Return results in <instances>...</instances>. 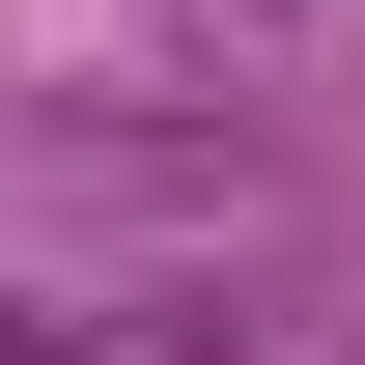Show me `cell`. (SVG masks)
Segmentation results:
<instances>
[{
    "label": "cell",
    "mask_w": 365,
    "mask_h": 365,
    "mask_svg": "<svg viewBox=\"0 0 365 365\" xmlns=\"http://www.w3.org/2000/svg\"><path fill=\"white\" fill-rule=\"evenodd\" d=\"M29 365H197V337H29Z\"/></svg>",
    "instance_id": "cell-1"
}]
</instances>
